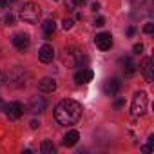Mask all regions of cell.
Listing matches in <instances>:
<instances>
[{
	"label": "cell",
	"mask_w": 154,
	"mask_h": 154,
	"mask_svg": "<svg viewBox=\"0 0 154 154\" xmlns=\"http://www.w3.org/2000/svg\"><path fill=\"white\" fill-rule=\"evenodd\" d=\"M82 111H84L82 103L71 98H65L54 107V120L60 125H74L82 118Z\"/></svg>",
	"instance_id": "1"
},
{
	"label": "cell",
	"mask_w": 154,
	"mask_h": 154,
	"mask_svg": "<svg viewBox=\"0 0 154 154\" xmlns=\"http://www.w3.org/2000/svg\"><path fill=\"white\" fill-rule=\"evenodd\" d=\"M42 17V8L36 2H26L20 9V20L27 24H36Z\"/></svg>",
	"instance_id": "2"
},
{
	"label": "cell",
	"mask_w": 154,
	"mask_h": 154,
	"mask_svg": "<svg viewBox=\"0 0 154 154\" xmlns=\"http://www.w3.org/2000/svg\"><path fill=\"white\" fill-rule=\"evenodd\" d=\"M62 60H63V63L67 67H80L82 65V60L87 62V58L82 54V51L76 49V47H65L63 49V54H62Z\"/></svg>",
	"instance_id": "3"
},
{
	"label": "cell",
	"mask_w": 154,
	"mask_h": 154,
	"mask_svg": "<svg viewBox=\"0 0 154 154\" xmlns=\"http://www.w3.org/2000/svg\"><path fill=\"white\" fill-rule=\"evenodd\" d=\"M147 105H149V98H147V93L145 91H138L132 98V103H131V112L132 116H141L145 111H147Z\"/></svg>",
	"instance_id": "4"
},
{
	"label": "cell",
	"mask_w": 154,
	"mask_h": 154,
	"mask_svg": "<svg viewBox=\"0 0 154 154\" xmlns=\"http://www.w3.org/2000/svg\"><path fill=\"white\" fill-rule=\"evenodd\" d=\"M24 69L22 67H15L8 76H6V82L8 84H11V85H15V87H22V85H26V82H24Z\"/></svg>",
	"instance_id": "5"
},
{
	"label": "cell",
	"mask_w": 154,
	"mask_h": 154,
	"mask_svg": "<svg viewBox=\"0 0 154 154\" xmlns=\"http://www.w3.org/2000/svg\"><path fill=\"white\" fill-rule=\"evenodd\" d=\"M4 112L11 118V120H18L22 114H24V105L18 103V102H9L4 105Z\"/></svg>",
	"instance_id": "6"
},
{
	"label": "cell",
	"mask_w": 154,
	"mask_h": 154,
	"mask_svg": "<svg viewBox=\"0 0 154 154\" xmlns=\"http://www.w3.org/2000/svg\"><path fill=\"white\" fill-rule=\"evenodd\" d=\"M94 44L100 51H109L112 47V36L111 33H100L94 36Z\"/></svg>",
	"instance_id": "7"
},
{
	"label": "cell",
	"mask_w": 154,
	"mask_h": 154,
	"mask_svg": "<svg viewBox=\"0 0 154 154\" xmlns=\"http://www.w3.org/2000/svg\"><path fill=\"white\" fill-rule=\"evenodd\" d=\"M120 89H122V82L118 78H109L103 82V93L107 96H116Z\"/></svg>",
	"instance_id": "8"
},
{
	"label": "cell",
	"mask_w": 154,
	"mask_h": 154,
	"mask_svg": "<svg viewBox=\"0 0 154 154\" xmlns=\"http://www.w3.org/2000/svg\"><path fill=\"white\" fill-rule=\"evenodd\" d=\"M141 72H143V76H145V82L147 84H152V80H154V67H152V58H143V62H141Z\"/></svg>",
	"instance_id": "9"
},
{
	"label": "cell",
	"mask_w": 154,
	"mask_h": 154,
	"mask_svg": "<svg viewBox=\"0 0 154 154\" xmlns=\"http://www.w3.org/2000/svg\"><path fill=\"white\" fill-rule=\"evenodd\" d=\"M93 78H94V72H93L91 69H87V67H82L80 71L74 72V82H76V84H87V82H91Z\"/></svg>",
	"instance_id": "10"
},
{
	"label": "cell",
	"mask_w": 154,
	"mask_h": 154,
	"mask_svg": "<svg viewBox=\"0 0 154 154\" xmlns=\"http://www.w3.org/2000/svg\"><path fill=\"white\" fill-rule=\"evenodd\" d=\"M38 58H40V62H44V63H51L53 58H54V49H53V45L44 44V45L38 49Z\"/></svg>",
	"instance_id": "11"
},
{
	"label": "cell",
	"mask_w": 154,
	"mask_h": 154,
	"mask_svg": "<svg viewBox=\"0 0 154 154\" xmlns=\"http://www.w3.org/2000/svg\"><path fill=\"white\" fill-rule=\"evenodd\" d=\"M29 44H31V40H29V35H26V33H17L13 36V45L18 51H26L29 47Z\"/></svg>",
	"instance_id": "12"
},
{
	"label": "cell",
	"mask_w": 154,
	"mask_h": 154,
	"mask_svg": "<svg viewBox=\"0 0 154 154\" xmlns=\"http://www.w3.org/2000/svg\"><path fill=\"white\" fill-rule=\"evenodd\" d=\"M120 65H122V71H123L125 76H132V74L136 72V67H138L131 56H123V58H120Z\"/></svg>",
	"instance_id": "13"
},
{
	"label": "cell",
	"mask_w": 154,
	"mask_h": 154,
	"mask_svg": "<svg viewBox=\"0 0 154 154\" xmlns=\"http://www.w3.org/2000/svg\"><path fill=\"white\" fill-rule=\"evenodd\" d=\"M44 109H45V100H44L42 96L31 98V102H29V105H27V111H29V112L40 114V112H44Z\"/></svg>",
	"instance_id": "14"
},
{
	"label": "cell",
	"mask_w": 154,
	"mask_h": 154,
	"mask_svg": "<svg viewBox=\"0 0 154 154\" xmlns=\"http://www.w3.org/2000/svg\"><path fill=\"white\" fill-rule=\"evenodd\" d=\"M56 80L54 78H49V76H45V78H42L40 82H38V89L42 91V93H54L56 91Z\"/></svg>",
	"instance_id": "15"
},
{
	"label": "cell",
	"mask_w": 154,
	"mask_h": 154,
	"mask_svg": "<svg viewBox=\"0 0 154 154\" xmlns=\"http://www.w3.org/2000/svg\"><path fill=\"white\" fill-rule=\"evenodd\" d=\"M80 140V132L78 131H69L65 136H63V145L65 147H74Z\"/></svg>",
	"instance_id": "16"
},
{
	"label": "cell",
	"mask_w": 154,
	"mask_h": 154,
	"mask_svg": "<svg viewBox=\"0 0 154 154\" xmlns=\"http://www.w3.org/2000/svg\"><path fill=\"white\" fill-rule=\"evenodd\" d=\"M42 29H44V35H45V38H49L54 31H56V22L54 20H45L44 24H42Z\"/></svg>",
	"instance_id": "17"
},
{
	"label": "cell",
	"mask_w": 154,
	"mask_h": 154,
	"mask_svg": "<svg viewBox=\"0 0 154 154\" xmlns=\"http://www.w3.org/2000/svg\"><path fill=\"white\" fill-rule=\"evenodd\" d=\"M40 150H42V154H54V152H56V147H54L49 140H44L42 145H40Z\"/></svg>",
	"instance_id": "18"
},
{
	"label": "cell",
	"mask_w": 154,
	"mask_h": 154,
	"mask_svg": "<svg viewBox=\"0 0 154 154\" xmlns=\"http://www.w3.org/2000/svg\"><path fill=\"white\" fill-rule=\"evenodd\" d=\"M72 24H74V22H72L71 18H63V20H62V27H63L65 31H69V29H72Z\"/></svg>",
	"instance_id": "19"
},
{
	"label": "cell",
	"mask_w": 154,
	"mask_h": 154,
	"mask_svg": "<svg viewBox=\"0 0 154 154\" xmlns=\"http://www.w3.org/2000/svg\"><path fill=\"white\" fill-rule=\"evenodd\" d=\"M143 31H145L147 35H150V33H154V24H152V22H147V24L143 26Z\"/></svg>",
	"instance_id": "20"
},
{
	"label": "cell",
	"mask_w": 154,
	"mask_h": 154,
	"mask_svg": "<svg viewBox=\"0 0 154 154\" xmlns=\"http://www.w3.org/2000/svg\"><path fill=\"white\" fill-rule=\"evenodd\" d=\"M17 2V0H0V8H9Z\"/></svg>",
	"instance_id": "21"
},
{
	"label": "cell",
	"mask_w": 154,
	"mask_h": 154,
	"mask_svg": "<svg viewBox=\"0 0 154 154\" xmlns=\"http://www.w3.org/2000/svg\"><path fill=\"white\" fill-rule=\"evenodd\" d=\"M6 24H8V26H13V24H15V17H13L11 13L6 15Z\"/></svg>",
	"instance_id": "22"
},
{
	"label": "cell",
	"mask_w": 154,
	"mask_h": 154,
	"mask_svg": "<svg viewBox=\"0 0 154 154\" xmlns=\"http://www.w3.org/2000/svg\"><path fill=\"white\" fill-rule=\"evenodd\" d=\"M94 26H96V27H102V26H105V18H103V17H98V18L94 20Z\"/></svg>",
	"instance_id": "23"
},
{
	"label": "cell",
	"mask_w": 154,
	"mask_h": 154,
	"mask_svg": "<svg viewBox=\"0 0 154 154\" xmlns=\"http://www.w3.org/2000/svg\"><path fill=\"white\" fill-rule=\"evenodd\" d=\"M132 51H134L136 54H140V53L143 51V44H134V47H132Z\"/></svg>",
	"instance_id": "24"
},
{
	"label": "cell",
	"mask_w": 154,
	"mask_h": 154,
	"mask_svg": "<svg viewBox=\"0 0 154 154\" xmlns=\"http://www.w3.org/2000/svg\"><path fill=\"white\" fill-rule=\"evenodd\" d=\"M129 2H131L134 8H138V6H143V4L147 2V0H129Z\"/></svg>",
	"instance_id": "25"
},
{
	"label": "cell",
	"mask_w": 154,
	"mask_h": 154,
	"mask_svg": "<svg viewBox=\"0 0 154 154\" xmlns=\"http://www.w3.org/2000/svg\"><path fill=\"white\" fill-rule=\"evenodd\" d=\"M123 105H125V100H123V98H120V100L114 102V107H116V109H122Z\"/></svg>",
	"instance_id": "26"
},
{
	"label": "cell",
	"mask_w": 154,
	"mask_h": 154,
	"mask_svg": "<svg viewBox=\"0 0 154 154\" xmlns=\"http://www.w3.org/2000/svg\"><path fill=\"white\" fill-rule=\"evenodd\" d=\"M38 127H40V122L38 120H33L31 122V129H38Z\"/></svg>",
	"instance_id": "27"
},
{
	"label": "cell",
	"mask_w": 154,
	"mask_h": 154,
	"mask_svg": "<svg viewBox=\"0 0 154 154\" xmlns=\"http://www.w3.org/2000/svg\"><path fill=\"white\" fill-rule=\"evenodd\" d=\"M2 84H6V74L0 72V85H2Z\"/></svg>",
	"instance_id": "28"
},
{
	"label": "cell",
	"mask_w": 154,
	"mask_h": 154,
	"mask_svg": "<svg viewBox=\"0 0 154 154\" xmlns=\"http://www.w3.org/2000/svg\"><path fill=\"white\" fill-rule=\"evenodd\" d=\"M134 31H136V29H134V27H132V26H131V27H129V29H127V35H129V36H132V35H134Z\"/></svg>",
	"instance_id": "29"
},
{
	"label": "cell",
	"mask_w": 154,
	"mask_h": 154,
	"mask_svg": "<svg viewBox=\"0 0 154 154\" xmlns=\"http://www.w3.org/2000/svg\"><path fill=\"white\" fill-rule=\"evenodd\" d=\"M98 9H100V4H98V2H94V4H93V11H94V13H96V11H98Z\"/></svg>",
	"instance_id": "30"
},
{
	"label": "cell",
	"mask_w": 154,
	"mask_h": 154,
	"mask_svg": "<svg viewBox=\"0 0 154 154\" xmlns=\"http://www.w3.org/2000/svg\"><path fill=\"white\" fill-rule=\"evenodd\" d=\"M56 2H58V0H56Z\"/></svg>",
	"instance_id": "31"
}]
</instances>
